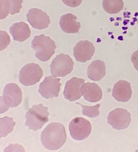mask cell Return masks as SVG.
I'll list each match as a JSON object with an SVG mask.
<instances>
[{"label":"cell","mask_w":138,"mask_h":152,"mask_svg":"<svg viewBox=\"0 0 138 152\" xmlns=\"http://www.w3.org/2000/svg\"><path fill=\"white\" fill-rule=\"evenodd\" d=\"M66 139L65 126L57 122L49 124L41 134L43 145L46 149L50 150L59 149L65 143Z\"/></svg>","instance_id":"6da1fadb"},{"label":"cell","mask_w":138,"mask_h":152,"mask_svg":"<svg viewBox=\"0 0 138 152\" xmlns=\"http://www.w3.org/2000/svg\"><path fill=\"white\" fill-rule=\"evenodd\" d=\"M32 47L35 52V57L40 61H48L55 53L57 48L55 41L43 34L35 36L32 40Z\"/></svg>","instance_id":"7a4b0ae2"},{"label":"cell","mask_w":138,"mask_h":152,"mask_svg":"<svg viewBox=\"0 0 138 152\" xmlns=\"http://www.w3.org/2000/svg\"><path fill=\"white\" fill-rule=\"evenodd\" d=\"M47 107L42 104L34 105L26 113L25 125L29 130L36 131L48 122L49 115Z\"/></svg>","instance_id":"3957f363"},{"label":"cell","mask_w":138,"mask_h":152,"mask_svg":"<svg viewBox=\"0 0 138 152\" xmlns=\"http://www.w3.org/2000/svg\"><path fill=\"white\" fill-rule=\"evenodd\" d=\"M22 100V91L19 86L14 83L7 84L4 87L2 97H1V114L10 107L18 106Z\"/></svg>","instance_id":"277c9868"},{"label":"cell","mask_w":138,"mask_h":152,"mask_svg":"<svg viewBox=\"0 0 138 152\" xmlns=\"http://www.w3.org/2000/svg\"><path fill=\"white\" fill-rule=\"evenodd\" d=\"M74 63L69 55L61 53L57 55L51 63V72L55 77H64L70 73Z\"/></svg>","instance_id":"5b68a950"},{"label":"cell","mask_w":138,"mask_h":152,"mask_svg":"<svg viewBox=\"0 0 138 152\" xmlns=\"http://www.w3.org/2000/svg\"><path fill=\"white\" fill-rule=\"evenodd\" d=\"M43 74L42 69L39 65L34 63L28 64L20 71L19 80L25 86H30L40 81Z\"/></svg>","instance_id":"8992f818"},{"label":"cell","mask_w":138,"mask_h":152,"mask_svg":"<svg viewBox=\"0 0 138 152\" xmlns=\"http://www.w3.org/2000/svg\"><path fill=\"white\" fill-rule=\"evenodd\" d=\"M69 129L73 139L76 140H83L90 134L92 126L90 122L84 118L76 117L70 123Z\"/></svg>","instance_id":"52a82bcc"},{"label":"cell","mask_w":138,"mask_h":152,"mask_svg":"<svg viewBox=\"0 0 138 152\" xmlns=\"http://www.w3.org/2000/svg\"><path fill=\"white\" fill-rule=\"evenodd\" d=\"M131 114L127 110L117 108L110 112L107 117L108 124L118 130L128 128L131 122Z\"/></svg>","instance_id":"ba28073f"},{"label":"cell","mask_w":138,"mask_h":152,"mask_svg":"<svg viewBox=\"0 0 138 152\" xmlns=\"http://www.w3.org/2000/svg\"><path fill=\"white\" fill-rule=\"evenodd\" d=\"M60 80V78H56L53 76L46 77L40 83L39 93L42 96L46 99L58 97L61 85Z\"/></svg>","instance_id":"9c48e42d"},{"label":"cell","mask_w":138,"mask_h":152,"mask_svg":"<svg viewBox=\"0 0 138 152\" xmlns=\"http://www.w3.org/2000/svg\"><path fill=\"white\" fill-rule=\"evenodd\" d=\"M27 18L28 21L32 27L39 30L46 28L51 23L48 14L38 8L29 9Z\"/></svg>","instance_id":"30bf717a"},{"label":"cell","mask_w":138,"mask_h":152,"mask_svg":"<svg viewBox=\"0 0 138 152\" xmlns=\"http://www.w3.org/2000/svg\"><path fill=\"white\" fill-rule=\"evenodd\" d=\"M95 52L93 44L85 40L80 41L77 43L73 49V54L76 60L81 63H85L92 58Z\"/></svg>","instance_id":"8fae6325"},{"label":"cell","mask_w":138,"mask_h":152,"mask_svg":"<svg viewBox=\"0 0 138 152\" xmlns=\"http://www.w3.org/2000/svg\"><path fill=\"white\" fill-rule=\"evenodd\" d=\"M83 79L73 77L66 82L63 94L67 100L70 102L75 101L81 97V89L84 84Z\"/></svg>","instance_id":"7c38bea8"},{"label":"cell","mask_w":138,"mask_h":152,"mask_svg":"<svg viewBox=\"0 0 138 152\" xmlns=\"http://www.w3.org/2000/svg\"><path fill=\"white\" fill-rule=\"evenodd\" d=\"M132 94L131 83L123 80H119L114 85L112 95L117 101L126 103L131 99Z\"/></svg>","instance_id":"4fadbf2b"},{"label":"cell","mask_w":138,"mask_h":152,"mask_svg":"<svg viewBox=\"0 0 138 152\" xmlns=\"http://www.w3.org/2000/svg\"><path fill=\"white\" fill-rule=\"evenodd\" d=\"M81 91L85 100L91 103L100 101L102 98V89L95 83H84L82 86Z\"/></svg>","instance_id":"5bb4252c"},{"label":"cell","mask_w":138,"mask_h":152,"mask_svg":"<svg viewBox=\"0 0 138 152\" xmlns=\"http://www.w3.org/2000/svg\"><path fill=\"white\" fill-rule=\"evenodd\" d=\"M77 17L71 13L62 15L59 24L62 30L67 34L77 33L81 27V24L77 21Z\"/></svg>","instance_id":"9a60e30c"},{"label":"cell","mask_w":138,"mask_h":152,"mask_svg":"<svg viewBox=\"0 0 138 152\" xmlns=\"http://www.w3.org/2000/svg\"><path fill=\"white\" fill-rule=\"evenodd\" d=\"M10 32L15 41L23 42L29 38L31 32L28 25L23 22L15 23L10 28Z\"/></svg>","instance_id":"2e32d148"},{"label":"cell","mask_w":138,"mask_h":152,"mask_svg":"<svg viewBox=\"0 0 138 152\" xmlns=\"http://www.w3.org/2000/svg\"><path fill=\"white\" fill-rule=\"evenodd\" d=\"M106 74V67L104 62L96 60L88 66L87 74L88 78L94 81H100Z\"/></svg>","instance_id":"e0dca14e"},{"label":"cell","mask_w":138,"mask_h":152,"mask_svg":"<svg viewBox=\"0 0 138 152\" xmlns=\"http://www.w3.org/2000/svg\"><path fill=\"white\" fill-rule=\"evenodd\" d=\"M102 5L104 10L110 14L119 13L124 7L122 0H103Z\"/></svg>","instance_id":"ac0fdd59"},{"label":"cell","mask_w":138,"mask_h":152,"mask_svg":"<svg viewBox=\"0 0 138 152\" xmlns=\"http://www.w3.org/2000/svg\"><path fill=\"white\" fill-rule=\"evenodd\" d=\"M0 136L1 138L5 137L13 131L15 122L13 118L5 116L0 119Z\"/></svg>","instance_id":"d6986e66"},{"label":"cell","mask_w":138,"mask_h":152,"mask_svg":"<svg viewBox=\"0 0 138 152\" xmlns=\"http://www.w3.org/2000/svg\"><path fill=\"white\" fill-rule=\"evenodd\" d=\"M82 107V113L85 115L90 118H93L98 117L100 115L99 109L100 107V104H98L93 106H85L81 104L77 103Z\"/></svg>","instance_id":"ffe728a7"},{"label":"cell","mask_w":138,"mask_h":152,"mask_svg":"<svg viewBox=\"0 0 138 152\" xmlns=\"http://www.w3.org/2000/svg\"><path fill=\"white\" fill-rule=\"evenodd\" d=\"M10 7V14L14 15L20 13L22 7L23 0H8Z\"/></svg>","instance_id":"44dd1931"},{"label":"cell","mask_w":138,"mask_h":152,"mask_svg":"<svg viewBox=\"0 0 138 152\" xmlns=\"http://www.w3.org/2000/svg\"><path fill=\"white\" fill-rule=\"evenodd\" d=\"M1 19H4L10 14V7L8 0H0Z\"/></svg>","instance_id":"7402d4cb"},{"label":"cell","mask_w":138,"mask_h":152,"mask_svg":"<svg viewBox=\"0 0 138 152\" xmlns=\"http://www.w3.org/2000/svg\"><path fill=\"white\" fill-rule=\"evenodd\" d=\"M1 35V51L7 48L10 43V38L8 34L4 31H0Z\"/></svg>","instance_id":"603a6c76"},{"label":"cell","mask_w":138,"mask_h":152,"mask_svg":"<svg viewBox=\"0 0 138 152\" xmlns=\"http://www.w3.org/2000/svg\"><path fill=\"white\" fill-rule=\"evenodd\" d=\"M25 151L24 149L21 145L18 144H12L5 148L4 151Z\"/></svg>","instance_id":"cb8c5ba5"},{"label":"cell","mask_w":138,"mask_h":152,"mask_svg":"<svg viewBox=\"0 0 138 152\" xmlns=\"http://www.w3.org/2000/svg\"><path fill=\"white\" fill-rule=\"evenodd\" d=\"M62 1L68 7H76L80 5L83 0H62Z\"/></svg>","instance_id":"d4e9b609"},{"label":"cell","mask_w":138,"mask_h":152,"mask_svg":"<svg viewBox=\"0 0 138 152\" xmlns=\"http://www.w3.org/2000/svg\"><path fill=\"white\" fill-rule=\"evenodd\" d=\"M131 61L135 69L138 71V50L136 51L132 55Z\"/></svg>","instance_id":"484cf974"},{"label":"cell","mask_w":138,"mask_h":152,"mask_svg":"<svg viewBox=\"0 0 138 152\" xmlns=\"http://www.w3.org/2000/svg\"><path fill=\"white\" fill-rule=\"evenodd\" d=\"M138 151V150H137V151Z\"/></svg>","instance_id":"4316f807"}]
</instances>
